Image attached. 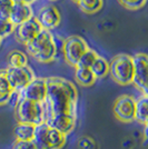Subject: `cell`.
<instances>
[{
    "instance_id": "1",
    "label": "cell",
    "mask_w": 148,
    "mask_h": 149,
    "mask_svg": "<svg viewBox=\"0 0 148 149\" xmlns=\"http://www.w3.org/2000/svg\"><path fill=\"white\" fill-rule=\"evenodd\" d=\"M77 102L78 91L71 81L61 77L47 78V98L43 102L46 121L61 116L77 118Z\"/></svg>"
},
{
    "instance_id": "2",
    "label": "cell",
    "mask_w": 148,
    "mask_h": 149,
    "mask_svg": "<svg viewBox=\"0 0 148 149\" xmlns=\"http://www.w3.org/2000/svg\"><path fill=\"white\" fill-rule=\"evenodd\" d=\"M29 55L37 61L43 63L51 62L57 55V45L51 31L43 29L32 39L28 45H26Z\"/></svg>"
},
{
    "instance_id": "3",
    "label": "cell",
    "mask_w": 148,
    "mask_h": 149,
    "mask_svg": "<svg viewBox=\"0 0 148 149\" xmlns=\"http://www.w3.org/2000/svg\"><path fill=\"white\" fill-rule=\"evenodd\" d=\"M37 149H61L67 143V136L47 123L36 126L32 138Z\"/></svg>"
},
{
    "instance_id": "4",
    "label": "cell",
    "mask_w": 148,
    "mask_h": 149,
    "mask_svg": "<svg viewBox=\"0 0 148 149\" xmlns=\"http://www.w3.org/2000/svg\"><path fill=\"white\" fill-rule=\"evenodd\" d=\"M15 116L20 124L40 125L46 121V110L43 102L20 99L15 107Z\"/></svg>"
},
{
    "instance_id": "5",
    "label": "cell",
    "mask_w": 148,
    "mask_h": 149,
    "mask_svg": "<svg viewBox=\"0 0 148 149\" xmlns=\"http://www.w3.org/2000/svg\"><path fill=\"white\" fill-rule=\"evenodd\" d=\"M109 74L112 80L117 82L118 85L127 86L133 84L135 74L133 57L126 54H120L115 56L109 63Z\"/></svg>"
},
{
    "instance_id": "6",
    "label": "cell",
    "mask_w": 148,
    "mask_h": 149,
    "mask_svg": "<svg viewBox=\"0 0 148 149\" xmlns=\"http://www.w3.org/2000/svg\"><path fill=\"white\" fill-rule=\"evenodd\" d=\"M88 48V45L84 40V38L79 36H70L68 37L62 46V52L66 61L70 65L76 67L79 61L81 56L86 52Z\"/></svg>"
},
{
    "instance_id": "7",
    "label": "cell",
    "mask_w": 148,
    "mask_h": 149,
    "mask_svg": "<svg viewBox=\"0 0 148 149\" xmlns=\"http://www.w3.org/2000/svg\"><path fill=\"white\" fill-rule=\"evenodd\" d=\"M5 70H6L7 79L9 81L11 88L16 91H21L26 86H28L36 78L34 70L29 66L18 67V68L8 67Z\"/></svg>"
},
{
    "instance_id": "8",
    "label": "cell",
    "mask_w": 148,
    "mask_h": 149,
    "mask_svg": "<svg viewBox=\"0 0 148 149\" xmlns=\"http://www.w3.org/2000/svg\"><path fill=\"white\" fill-rule=\"evenodd\" d=\"M114 115L123 123H131L136 120V99L130 95L118 97L114 104Z\"/></svg>"
},
{
    "instance_id": "9",
    "label": "cell",
    "mask_w": 148,
    "mask_h": 149,
    "mask_svg": "<svg viewBox=\"0 0 148 149\" xmlns=\"http://www.w3.org/2000/svg\"><path fill=\"white\" fill-rule=\"evenodd\" d=\"M135 74L133 84L139 89L142 95L148 96V55L146 54H136L133 57Z\"/></svg>"
},
{
    "instance_id": "10",
    "label": "cell",
    "mask_w": 148,
    "mask_h": 149,
    "mask_svg": "<svg viewBox=\"0 0 148 149\" xmlns=\"http://www.w3.org/2000/svg\"><path fill=\"white\" fill-rule=\"evenodd\" d=\"M20 93L21 99H28L36 102H45L47 98V78H35Z\"/></svg>"
},
{
    "instance_id": "11",
    "label": "cell",
    "mask_w": 148,
    "mask_h": 149,
    "mask_svg": "<svg viewBox=\"0 0 148 149\" xmlns=\"http://www.w3.org/2000/svg\"><path fill=\"white\" fill-rule=\"evenodd\" d=\"M41 30H43V28L37 18L32 17L29 20L25 21L24 24L17 26L15 28V35H16V38L18 39V41L26 46L30 41H32V39H35V37Z\"/></svg>"
},
{
    "instance_id": "12",
    "label": "cell",
    "mask_w": 148,
    "mask_h": 149,
    "mask_svg": "<svg viewBox=\"0 0 148 149\" xmlns=\"http://www.w3.org/2000/svg\"><path fill=\"white\" fill-rule=\"evenodd\" d=\"M36 18L43 29L49 31L57 28L60 24V13L58 11V9L52 5L43 7L39 10Z\"/></svg>"
},
{
    "instance_id": "13",
    "label": "cell",
    "mask_w": 148,
    "mask_h": 149,
    "mask_svg": "<svg viewBox=\"0 0 148 149\" xmlns=\"http://www.w3.org/2000/svg\"><path fill=\"white\" fill-rule=\"evenodd\" d=\"M32 17H34V13H32V8L30 5L22 3V2H15L9 20L17 27Z\"/></svg>"
},
{
    "instance_id": "14",
    "label": "cell",
    "mask_w": 148,
    "mask_h": 149,
    "mask_svg": "<svg viewBox=\"0 0 148 149\" xmlns=\"http://www.w3.org/2000/svg\"><path fill=\"white\" fill-rule=\"evenodd\" d=\"M35 129H36L35 125L18 123L13 130L16 141H30L32 140L34 135H35Z\"/></svg>"
},
{
    "instance_id": "15",
    "label": "cell",
    "mask_w": 148,
    "mask_h": 149,
    "mask_svg": "<svg viewBox=\"0 0 148 149\" xmlns=\"http://www.w3.org/2000/svg\"><path fill=\"white\" fill-rule=\"evenodd\" d=\"M13 91V89L11 88L9 81L7 79L6 70L0 69V106L8 104Z\"/></svg>"
},
{
    "instance_id": "16",
    "label": "cell",
    "mask_w": 148,
    "mask_h": 149,
    "mask_svg": "<svg viewBox=\"0 0 148 149\" xmlns=\"http://www.w3.org/2000/svg\"><path fill=\"white\" fill-rule=\"evenodd\" d=\"M76 80L78 81V84H80L81 86H93L95 81L97 80V78L95 77L93 71L90 68H82V67H76Z\"/></svg>"
},
{
    "instance_id": "17",
    "label": "cell",
    "mask_w": 148,
    "mask_h": 149,
    "mask_svg": "<svg viewBox=\"0 0 148 149\" xmlns=\"http://www.w3.org/2000/svg\"><path fill=\"white\" fill-rule=\"evenodd\" d=\"M136 120L144 125L148 121V96L142 95L136 99Z\"/></svg>"
},
{
    "instance_id": "18",
    "label": "cell",
    "mask_w": 148,
    "mask_h": 149,
    "mask_svg": "<svg viewBox=\"0 0 148 149\" xmlns=\"http://www.w3.org/2000/svg\"><path fill=\"white\" fill-rule=\"evenodd\" d=\"M7 62H8V67H11V68L25 67V66H28V58L22 51L13 50L11 52H9V55L7 57Z\"/></svg>"
},
{
    "instance_id": "19",
    "label": "cell",
    "mask_w": 148,
    "mask_h": 149,
    "mask_svg": "<svg viewBox=\"0 0 148 149\" xmlns=\"http://www.w3.org/2000/svg\"><path fill=\"white\" fill-rule=\"evenodd\" d=\"M90 70L93 71L96 78H104L109 74V62L104 57L98 56L93 66L90 67Z\"/></svg>"
},
{
    "instance_id": "20",
    "label": "cell",
    "mask_w": 148,
    "mask_h": 149,
    "mask_svg": "<svg viewBox=\"0 0 148 149\" xmlns=\"http://www.w3.org/2000/svg\"><path fill=\"white\" fill-rule=\"evenodd\" d=\"M104 5L103 0H80L78 2V6L84 13H95L99 11Z\"/></svg>"
},
{
    "instance_id": "21",
    "label": "cell",
    "mask_w": 148,
    "mask_h": 149,
    "mask_svg": "<svg viewBox=\"0 0 148 149\" xmlns=\"http://www.w3.org/2000/svg\"><path fill=\"white\" fill-rule=\"evenodd\" d=\"M98 54L93 49H88L81 56V58L79 59V61L77 63L76 67H82V68H90L93 66V63L95 62V60L97 59Z\"/></svg>"
},
{
    "instance_id": "22",
    "label": "cell",
    "mask_w": 148,
    "mask_h": 149,
    "mask_svg": "<svg viewBox=\"0 0 148 149\" xmlns=\"http://www.w3.org/2000/svg\"><path fill=\"white\" fill-rule=\"evenodd\" d=\"M13 3V0H0V19L9 20Z\"/></svg>"
},
{
    "instance_id": "23",
    "label": "cell",
    "mask_w": 148,
    "mask_h": 149,
    "mask_svg": "<svg viewBox=\"0 0 148 149\" xmlns=\"http://www.w3.org/2000/svg\"><path fill=\"white\" fill-rule=\"evenodd\" d=\"M15 28L16 26L13 25L10 20H2L0 19V38L8 37L9 35H11L13 32H15Z\"/></svg>"
},
{
    "instance_id": "24",
    "label": "cell",
    "mask_w": 148,
    "mask_h": 149,
    "mask_svg": "<svg viewBox=\"0 0 148 149\" xmlns=\"http://www.w3.org/2000/svg\"><path fill=\"white\" fill-rule=\"evenodd\" d=\"M147 0H119V2L130 10H137L145 6Z\"/></svg>"
},
{
    "instance_id": "25",
    "label": "cell",
    "mask_w": 148,
    "mask_h": 149,
    "mask_svg": "<svg viewBox=\"0 0 148 149\" xmlns=\"http://www.w3.org/2000/svg\"><path fill=\"white\" fill-rule=\"evenodd\" d=\"M78 147L79 149H95L96 143L90 137H81L78 141Z\"/></svg>"
},
{
    "instance_id": "26",
    "label": "cell",
    "mask_w": 148,
    "mask_h": 149,
    "mask_svg": "<svg viewBox=\"0 0 148 149\" xmlns=\"http://www.w3.org/2000/svg\"><path fill=\"white\" fill-rule=\"evenodd\" d=\"M13 149H37L35 143H32V140L30 141H16L13 145Z\"/></svg>"
},
{
    "instance_id": "27",
    "label": "cell",
    "mask_w": 148,
    "mask_h": 149,
    "mask_svg": "<svg viewBox=\"0 0 148 149\" xmlns=\"http://www.w3.org/2000/svg\"><path fill=\"white\" fill-rule=\"evenodd\" d=\"M13 2H22V3H27V5H30L31 3H34L35 1H37V0H13Z\"/></svg>"
},
{
    "instance_id": "28",
    "label": "cell",
    "mask_w": 148,
    "mask_h": 149,
    "mask_svg": "<svg viewBox=\"0 0 148 149\" xmlns=\"http://www.w3.org/2000/svg\"><path fill=\"white\" fill-rule=\"evenodd\" d=\"M145 139L148 141V121L145 124Z\"/></svg>"
},
{
    "instance_id": "29",
    "label": "cell",
    "mask_w": 148,
    "mask_h": 149,
    "mask_svg": "<svg viewBox=\"0 0 148 149\" xmlns=\"http://www.w3.org/2000/svg\"><path fill=\"white\" fill-rule=\"evenodd\" d=\"M73 1H75V2H77V3H78V2L80 1V0H73Z\"/></svg>"
},
{
    "instance_id": "30",
    "label": "cell",
    "mask_w": 148,
    "mask_h": 149,
    "mask_svg": "<svg viewBox=\"0 0 148 149\" xmlns=\"http://www.w3.org/2000/svg\"><path fill=\"white\" fill-rule=\"evenodd\" d=\"M1 41H2V39H1V38H0V45H1Z\"/></svg>"
},
{
    "instance_id": "31",
    "label": "cell",
    "mask_w": 148,
    "mask_h": 149,
    "mask_svg": "<svg viewBox=\"0 0 148 149\" xmlns=\"http://www.w3.org/2000/svg\"><path fill=\"white\" fill-rule=\"evenodd\" d=\"M50 1H56V0H50Z\"/></svg>"
}]
</instances>
